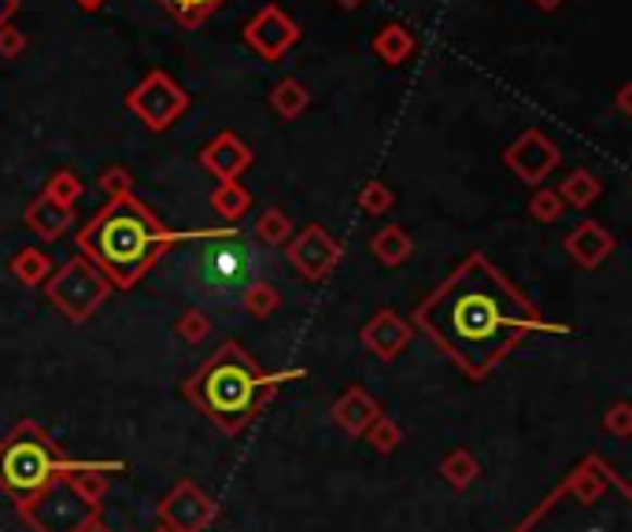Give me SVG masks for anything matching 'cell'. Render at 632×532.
Returning a JSON list of instances; mask_svg holds the SVG:
<instances>
[{
    "mask_svg": "<svg viewBox=\"0 0 632 532\" xmlns=\"http://www.w3.org/2000/svg\"><path fill=\"white\" fill-rule=\"evenodd\" d=\"M473 385L492 378L536 333L566 337L570 325L547 322L529 296L485 251H470L407 319Z\"/></svg>",
    "mask_w": 632,
    "mask_h": 532,
    "instance_id": "obj_1",
    "label": "cell"
},
{
    "mask_svg": "<svg viewBox=\"0 0 632 532\" xmlns=\"http://www.w3.org/2000/svg\"><path fill=\"white\" fill-rule=\"evenodd\" d=\"M78 256L89 259L111 288H134L171 248L193 240V233L171 230L141 196L123 193L104 200L78 230Z\"/></svg>",
    "mask_w": 632,
    "mask_h": 532,
    "instance_id": "obj_2",
    "label": "cell"
},
{
    "mask_svg": "<svg viewBox=\"0 0 632 532\" xmlns=\"http://www.w3.org/2000/svg\"><path fill=\"white\" fill-rule=\"evenodd\" d=\"M308 378V370H282L267 373L256 362V355L237 341L219 344V351H211L203 359L197 373L182 381V396L208 418L219 433L237 436L259 418L277 388L289 385V381Z\"/></svg>",
    "mask_w": 632,
    "mask_h": 532,
    "instance_id": "obj_3",
    "label": "cell"
},
{
    "mask_svg": "<svg viewBox=\"0 0 632 532\" xmlns=\"http://www.w3.org/2000/svg\"><path fill=\"white\" fill-rule=\"evenodd\" d=\"M510 532H632V488L592 451Z\"/></svg>",
    "mask_w": 632,
    "mask_h": 532,
    "instance_id": "obj_4",
    "label": "cell"
},
{
    "mask_svg": "<svg viewBox=\"0 0 632 532\" xmlns=\"http://www.w3.org/2000/svg\"><path fill=\"white\" fill-rule=\"evenodd\" d=\"M67 455L55 444V436L34 418L12 425V433L0 441V492L15 503L34 499L37 492H45L55 484L67 470Z\"/></svg>",
    "mask_w": 632,
    "mask_h": 532,
    "instance_id": "obj_5",
    "label": "cell"
},
{
    "mask_svg": "<svg viewBox=\"0 0 632 532\" xmlns=\"http://www.w3.org/2000/svg\"><path fill=\"white\" fill-rule=\"evenodd\" d=\"M211 245L200 251L197 277L208 288L211 304H230V296H240L256 282V251L240 240L237 230H211Z\"/></svg>",
    "mask_w": 632,
    "mask_h": 532,
    "instance_id": "obj_6",
    "label": "cell"
},
{
    "mask_svg": "<svg viewBox=\"0 0 632 532\" xmlns=\"http://www.w3.org/2000/svg\"><path fill=\"white\" fill-rule=\"evenodd\" d=\"M111 293H115V288L108 285V277L82 256H74L63 267H55L52 277L45 282V296H49V304L74 325L89 322L92 314L108 304Z\"/></svg>",
    "mask_w": 632,
    "mask_h": 532,
    "instance_id": "obj_7",
    "label": "cell"
},
{
    "mask_svg": "<svg viewBox=\"0 0 632 532\" xmlns=\"http://www.w3.org/2000/svg\"><path fill=\"white\" fill-rule=\"evenodd\" d=\"M15 510H18V521L30 532H82L92 518H100V510L74 496L67 484H63V478L49 484L45 492H37L34 499L18 503Z\"/></svg>",
    "mask_w": 632,
    "mask_h": 532,
    "instance_id": "obj_8",
    "label": "cell"
},
{
    "mask_svg": "<svg viewBox=\"0 0 632 532\" xmlns=\"http://www.w3.org/2000/svg\"><path fill=\"white\" fill-rule=\"evenodd\" d=\"M126 108L141 119V126H148L152 134H163V129H171L185 111H189V92H185L166 71H148L145 78L126 92Z\"/></svg>",
    "mask_w": 632,
    "mask_h": 532,
    "instance_id": "obj_9",
    "label": "cell"
},
{
    "mask_svg": "<svg viewBox=\"0 0 632 532\" xmlns=\"http://www.w3.org/2000/svg\"><path fill=\"white\" fill-rule=\"evenodd\" d=\"M285 256H289L293 270L303 277V282L319 285V282H325V277H330L333 270L340 267L344 245L325 226L311 222V226H303L300 233H293L289 245H285Z\"/></svg>",
    "mask_w": 632,
    "mask_h": 532,
    "instance_id": "obj_10",
    "label": "cell"
},
{
    "mask_svg": "<svg viewBox=\"0 0 632 532\" xmlns=\"http://www.w3.org/2000/svg\"><path fill=\"white\" fill-rule=\"evenodd\" d=\"M562 163V148L544 134V129H522L507 148H504V166L518 182L525 185H544V177Z\"/></svg>",
    "mask_w": 632,
    "mask_h": 532,
    "instance_id": "obj_11",
    "label": "cell"
},
{
    "mask_svg": "<svg viewBox=\"0 0 632 532\" xmlns=\"http://www.w3.org/2000/svg\"><path fill=\"white\" fill-rule=\"evenodd\" d=\"M160 525L171 532H203L219 518V503L197 481H178L156 507Z\"/></svg>",
    "mask_w": 632,
    "mask_h": 532,
    "instance_id": "obj_12",
    "label": "cell"
},
{
    "mask_svg": "<svg viewBox=\"0 0 632 532\" xmlns=\"http://www.w3.org/2000/svg\"><path fill=\"white\" fill-rule=\"evenodd\" d=\"M240 37H245V45L259 55V60L277 63L285 52L293 49L296 41H300V26H296V18H293L289 12H285V8L263 4V8H259V12L245 23V30H240Z\"/></svg>",
    "mask_w": 632,
    "mask_h": 532,
    "instance_id": "obj_13",
    "label": "cell"
},
{
    "mask_svg": "<svg viewBox=\"0 0 632 532\" xmlns=\"http://www.w3.org/2000/svg\"><path fill=\"white\" fill-rule=\"evenodd\" d=\"M359 341L374 359L381 362H393L396 355L407 351V344L414 341V325L404 319L393 307H381V311L370 314V322L359 330Z\"/></svg>",
    "mask_w": 632,
    "mask_h": 532,
    "instance_id": "obj_14",
    "label": "cell"
},
{
    "mask_svg": "<svg viewBox=\"0 0 632 532\" xmlns=\"http://www.w3.org/2000/svg\"><path fill=\"white\" fill-rule=\"evenodd\" d=\"M252 163H256V152L240 141L234 129H222L219 137H211V141L200 148V166L211 177H219V185L222 182H237V177L245 174Z\"/></svg>",
    "mask_w": 632,
    "mask_h": 532,
    "instance_id": "obj_15",
    "label": "cell"
},
{
    "mask_svg": "<svg viewBox=\"0 0 632 532\" xmlns=\"http://www.w3.org/2000/svg\"><path fill=\"white\" fill-rule=\"evenodd\" d=\"M562 245H566V256H570L581 270H599L618 251V237L603 226V222L584 219L581 226H573L566 233Z\"/></svg>",
    "mask_w": 632,
    "mask_h": 532,
    "instance_id": "obj_16",
    "label": "cell"
},
{
    "mask_svg": "<svg viewBox=\"0 0 632 532\" xmlns=\"http://www.w3.org/2000/svg\"><path fill=\"white\" fill-rule=\"evenodd\" d=\"M333 425L340 429V433H348V436H362L370 425H374V418H381L385 410H381V404L374 396H370L367 388H359V385H351L348 392H340L337 396V404H333Z\"/></svg>",
    "mask_w": 632,
    "mask_h": 532,
    "instance_id": "obj_17",
    "label": "cell"
},
{
    "mask_svg": "<svg viewBox=\"0 0 632 532\" xmlns=\"http://www.w3.org/2000/svg\"><path fill=\"white\" fill-rule=\"evenodd\" d=\"M23 222L34 237L63 240V233L74 226V208H63V203L49 200V196H37V200H30V208L23 211Z\"/></svg>",
    "mask_w": 632,
    "mask_h": 532,
    "instance_id": "obj_18",
    "label": "cell"
},
{
    "mask_svg": "<svg viewBox=\"0 0 632 532\" xmlns=\"http://www.w3.org/2000/svg\"><path fill=\"white\" fill-rule=\"evenodd\" d=\"M370 49L385 67H404L411 63V55L418 52V37L407 23H385L377 26V34L370 37Z\"/></svg>",
    "mask_w": 632,
    "mask_h": 532,
    "instance_id": "obj_19",
    "label": "cell"
},
{
    "mask_svg": "<svg viewBox=\"0 0 632 532\" xmlns=\"http://www.w3.org/2000/svg\"><path fill=\"white\" fill-rule=\"evenodd\" d=\"M370 251H374V259L381 267H404L407 259L414 256V237L407 233L404 226H396V222H388V226H381L374 237H370Z\"/></svg>",
    "mask_w": 632,
    "mask_h": 532,
    "instance_id": "obj_20",
    "label": "cell"
},
{
    "mask_svg": "<svg viewBox=\"0 0 632 532\" xmlns=\"http://www.w3.org/2000/svg\"><path fill=\"white\" fill-rule=\"evenodd\" d=\"M52 256L49 251H41L37 245H26V248H18L12 259H8V274L15 277L18 285H26V288H37V285H45L52 277Z\"/></svg>",
    "mask_w": 632,
    "mask_h": 532,
    "instance_id": "obj_21",
    "label": "cell"
},
{
    "mask_svg": "<svg viewBox=\"0 0 632 532\" xmlns=\"http://www.w3.org/2000/svg\"><path fill=\"white\" fill-rule=\"evenodd\" d=\"M559 200H562V208L566 211H584V208H592V203L599 200V193H603V177H596L592 171H584V166H578V171H570L559 182Z\"/></svg>",
    "mask_w": 632,
    "mask_h": 532,
    "instance_id": "obj_22",
    "label": "cell"
},
{
    "mask_svg": "<svg viewBox=\"0 0 632 532\" xmlns=\"http://www.w3.org/2000/svg\"><path fill=\"white\" fill-rule=\"evenodd\" d=\"M311 108V89L303 86L300 78H282V82H274V89H271V111L277 119H285V123H293V119H300L303 111Z\"/></svg>",
    "mask_w": 632,
    "mask_h": 532,
    "instance_id": "obj_23",
    "label": "cell"
},
{
    "mask_svg": "<svg viewBox=\"0 0 632 532\" xmlns=\"http://www.w3.org/2000/svg\"><path fill=\"white\" fill-rule=\"evenodd\" d=\"M248 208H252V193H248L240 182H222L219 189L211 193V211H215L222 222L245 219Z\"/></svg>",
    "mask_w": 632,
    "mask_h": 532,
    "instance_id": "obj_24",
    "label": "cell"
},
{
    "mask_svg": "<svg viewBox=\"0 0 632 532\" xmlns=\"http://www.w3.org/2000/svg\"><path fill=\"white\" fill-rule=\"evenodd\" d=\"M441 478L448 481V488H455V492H467L473 481L481 478V466H478V459L467 451V447H455V451H448L441 459Z\"/></svg>",
    "mask_w": 632,
    "mask_h": 532,
    "instance_id": "obj_25",
    "label": "cell"
},
{
    "mask_svg": "<svg viewBox=\"0 0 632 532\" xmlns=\"http://www.w3.org/2000/svg\"><path fill=\"white\" fill-rule=\"evenodd\" d=\"M252 237L259 240V245H267V248H285V245H289V237H293V219L285 211H277V208H267L256 219Z\"/></svg>",
    "mask_w": 632,
    "mask_h": 532,
    "instance_id": "obj_26",
    "label": "cell"
},
{
    "mask_svg": "<svg viewBox=\"0 0 632 532\" xmlns=\"http://www.w3.org/2000/svg\"><path fill=\"white\" fill-rule=\"evenodd\" d=\"M240 307H245L252 319H271V314L282 307V293H277V285L263 282V277H256L252 285L240 293Z\"/></svg>",
    "mask_w": 632,
    "mask_h": 532,
    "instance_id": "obj_27",
    "label": "cell"
},
{
    "mask_svg": "<svg viewBox=\"0 0 632 532\" xmlns=\"http://www.w3.org/2000/svg\"><path fill=\"white\" fill-rule=\"evenodd\" d=\"M82 193H86V182H82L78 174L67 171V166H60V171L49 174V182H45L41 196H49V200L63 203V208H74V203L82 200Z\"/></svg>",
    "mask_w": 632,
    "mask_h": 532,
    "instance_id": "obj_28",
    "label": "cell"
},
{
    "mask_svg": "<svg viewBox=\"0 0 632 532\" xmlns=\"http://www.w3.org/2000/svg\"><path fill=\"white\" fill-rule=\"evenodd\" d=\"M160 4L178 18L182 26H189V30H197L200 23H208L211 15L219 12L226 0H160Z\"/></svg>",
    "mask_w": 632,
    "mask_h": 532,
    "instance_id": "obj_29",
    "label": "cell"
},
{
    "mask_svg": "<svg viewBox=\"0 0 632 532\" xmlns=\"http://www.w3.org/2000/svg\"><path fill=\"white\" fill-rule=\"evenodd\" d=\"M396 208V193L388 189L385 182H367L359 193V211L370 214V219H381V214H388Z\"/></svg>",
    "mask_w": 632,
    "mask_h": 532,
    "instance_id": "obj_30",
    "label": "cell"
},
{
    "mask_svg": "<svg viewBox=\"0 0 632 532\" xmlns=\"http://www.w3.org/2000/svg\"><path fill=\"white\" fill-rule=\"evenodd\" d=\"M362 436H367V444L374 447L377 455H393L396 447L404 444V429H399L393 418H385V415L374 418V425H370Z\"/></svg>",
    "mask_w": 632,
    "mask_h": 532,
    "instance_id": "obj_31",
    "label": "cell"
},
{
    "mask_svg": "<svg viewBox=\"0 0 632 532\" xmlns=\"http://www.w3.org/2000/svg\"><path fill=\"white\" fill-rule=\"evenodd\" d=\"M529 214H533L536 222H544V226H552V222H559V219H562L566 208H562L559 193L547 189V185H536L533 196H529Z\"/></svg>",
    "mask_w": 632,
    "mask_h": 532,
    "instance_id": "obj_32",
    "label": "cell"
},
{
    "mask_svg": "<svg viewBox=\"0 0 632 532\" xmlns=\"http://www.w3.org/2000/svg\"><path fill=\"white\" fill-rule=\"evenodd\" d=\"M599 429L615 441H629L632 436V404L629 399H618V404L607 407V415L599 418Z\"/></svg>",
    "mask_w": 632,
    "mask_h": 532,
    "instance_id": "obj_33",
    "label": "cell"
},
{
    "mask_svg": "<svg viewBox=\"0 0 632 532\" xmlns=\"http://www.w3.org/2000/svg\"><path fill=\"white\" fill-rule=\"evenodd\" d=\"M174 330H178V337L185 344H203L211 337V319L200 311V307H189V311H182V319H178Z\"/></svg>",
    "mask_w": 632,
    "mask_h": 532,
    "instance_id": "obj_34",
    "label": "cell"
},
{
    "mask_svg": "<svg viewBox=\"0 0 632 532\" xmlns=\"http://www.w3.org/2000/svg\"><path fill=\"white\" fill-rule=\"evenodd\" d=\"M97 189L104 193V200H111V196H123V193H134V174H129L123 163H111V166H104V174L97 177Z\"/></svg>",
    "mask_w": 632,
    "mask_h": 532,
    "instance_id": "obj_35",
    "label": "cell"
},
{
    "mask_svg": "<svg viewBox=\"0 0 632 532\" xmlns=\"http://www.w3.org/2000/svg\"><path fill=\"white\" fill-rule=\"evenodd\" d=\"M26 49H30V37H26V30H18L15 23L0 26V55H4V60H18Z\"/></svg>",
    "mask_w": 632,
    "mask_h": 532,
    "instance_id": "obj_36",
    "label": "cell"
},
{
    "mask_svg": "<svg viewBox=\"0 0 632 532\" xmlns=\"http://www.w3.org/2000/svg\"><path fill=\"white\" fill-rule=\"evenodd\" d=\"M615 108H618V115H632V86H629V82H625V86H621L618 89V97H615Z\"/></svg>",
    "mask_w": 632,
    "mask_h": 532,
    "instance_id": "obj_37",
    "label": "cell"
},
{
    "mask_svg": "<svg viewBox=\"0 0 632 532\" xmlns=\"http://www.w3.org/2000/svg\"><path fill=\"white\" fill-rule=\"evenodd\" d=\"M15 12H18V0H0V26L12 23Z\"/></svg>",
    "mask_w": 632,
    "mask_h": 532,
    "instance_id": "obj_38",
    "label": "cell"
},
{
    "mask_svg": "<svg viewBox=\"0 0 632 532\" xmlns=\"http://www.w3.org/2000/svg\"><path fill=\"white\" fill-rule=\"evenodd\" d=\"M533 8H541V12H559V8L566 4V0H529Z\"/></svg>",
    "mask_w": 632,
    "mask_h": 532,
    "instance_id": "obj_39",
    "label": "cell"
},
{
    "mask_svg": "<svg viewBox=\"0 0 632 532\" xmlns=\"http://www.w3.org/2000/svg\"><path fill=\"white\" fill-rule=\"evenodd\" d=\"M74 4H78L82 12H97V8H104V0H74Z\"/></svg>",
    "mask_w": 632,
    "mask_h": 532,
    "instance_id": "obj_40",
    "label": "cell"
},
{
    "mask_svg": "<svg viewBox=\"0 0 632 532\" xmlns=\"http://www.w3.org/2000/svg\"><path fill=\"white\" fill-rule=\"evenodd\" d=\"M82 532H111V529L104 525V518H92V521H89V525H86V529H82Z\"/></svg>",
    "mask_w": 632,
    "mask_h": 532,
    "instance_id": "obj_41",
    "label": "cell"
},
{
    "mask_svg": "<svg viewBox=\"0 0 632 532\" xmlns=\"http://www.w3.org/2000/svg\"><path fill=\"white\" fill-rule=\"evenodd\" d=\"M337 4H340V8H359L362 0H337Z\"/></svg>",
    "mask_w": 632,
    "mask_h": 532,
    "instance_id": "obj_42",
    "label": "cell"
},
{
    "mask_svg": "<svg viewBox=\"0 0 632 532\" xmlns=\"http://www.w3.org/2000/svg\"><path fill=\"white\" fill-rule=\"evenodd\" d=\"M156 532H171V529H163V525H160V529H156Z\"/></svg>",
    "mask_w": 632,
    "mask_h": 532,
    "instance_id": "obj_43",
    "label": "cell"
}]
</instances>
